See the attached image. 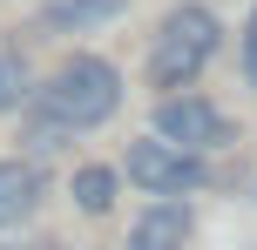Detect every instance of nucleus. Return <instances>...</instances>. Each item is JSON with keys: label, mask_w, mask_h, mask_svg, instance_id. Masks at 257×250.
Returning <instances> with one entry per match:
<instances>
[{"label": "nucleus", "mask_w": 257, "mask_h": 250, "mask_svg": "<svg viewBox=\"0 0 257 250\" xmlns=\"http://www.w3.org/2000/svg\"><path fill=\"white\" fill-rule=\"evenodd\" d=\"M128 0H41V34H95Z\"/></svg>", "instance_id": "obj_7"}, {"label": "nucleus", "mask_w": 257, "mask_h": 250, "mask_svg": "<svg viewBox=\"0 0 257 250\" xmlns=\"http://www.w3.org/2000/svg\"><path fill=\"white\" fill-rule=\"evenodd\" d=\"M27 95H34V81H27L21 54H0V115H21Z\"/></svg>", "instance_id": "obj_9"}, {"label": "nucleus", "mask_w": 257, "mask_h": 250, "mask_svg": "<svg viewBox=\"0 0 257 250\" xmlns=\"http://www.w3.org/2000/svg\"><path fill=\"white\" fill-rule=\"evenodd\" d=\"M217 41H223V27H217V14H210L203 0L169 7L163 27H156V41H149V81H156V88H183V81H196V75L210 68V54H217Z\"/></svg>", "instance_id": "obj_2"}, {"label": "nucleus", "mask_w": 257, "mask_h": 250, "mask_svg": "<svg viewBox=\"0 0 257 250\" xmlns=\"http://www.w3.org/2000/svg\"><path fill=\"white\" fill-rule=\"evenodd\" d=\"M41 196H48L41 162H27V156H7V162H0V230L27 223V216L41 210Z\"/></svg>", "instance_id": "obj_6"}, {"label": "nucleus", "mask_w": 257, "mask_h": 250, "mask_svg": "<svg viewBox=\"0 0 257 250\" xmlns=\"http://www.w3.org/2000/svg\"><path fill=\"white\" fill-rule=\"evenodd\" d=\"M75 210L81 216H102L108 203H115V169H108V162H88V169H75Z\"/></svg>", "instance_id": "obj_8"}, {"label": "nucleus", "mask_w": 257, "mask_h": 250, "mask_svg": "<svg viewBox=\"0 0 257 250\" xmlns=\"http://www.w3.org/2000/svg\"><path fill=\"white\" fill-rule=\"evenodd\" d=\"M156 135L176 142V149H190V156H203V149H230V142H237V122L223 115L217 102L169 95V102H156Z\"/></svg>", "instance_id": "obj_4"}, {"label": "nucleus", "mask_w": 257, "mask_h": 250, "mask_svg": "<svg viewBox=\"0 0 257 250\" xmlns=\"http://www.w3.org/2000/svg\"><path fill=\"white\" fill-rule=\"evenodd\" d=\"M115 108H122V75L102 61V54H75V61H61V68L48 75V88L27 95V115L61 122L68 135H75V129H102Z\"/></svg>", "instance_id": "obj_1"}, {"label": "nucleus", "mask_w": 257, "mask_h": 250, "mask_svg": "<svg viewBox=\"0 0 257 250\" xmlns=\"http://www.w3.org/2000/svg\"><path fill=\"white\" fill-rule=\"evenodd\" d=\"M244 75H250V88H257V14H250V27H244Z\"/></svg>", "instance_id": "obj_10"}, {"label": "nucleus", "mask_w": 257, "mask_h": 250, "mask_svg": "<svg viewBox=\"0 0 257 250\" xmlns=\"http://www.w3.org/2000/svg\"><path fill=\"white\" fill-rule=\"evenodd\" d=\"M190 230H196V216L183 196H149V210L128 230V250H190Z\"/></svg>", "instance_id": "obj_5"}, {"label": "nucleus", "mask_w": 257, "mask_h": 250, "mask_svg": "<svg viewBox=\"0 0 257 250\" xmlns=\"http://www.w3.org/2000/svg\"><path fill=\"white\" fill-rule=\"evenodd\" d=\"M128 183H136L142 196H190V189L210 183V169H203V156H190V149L149 135V142L128 149Z\"/></svg>", "instance_id": "obj_3"}]
</instances>
